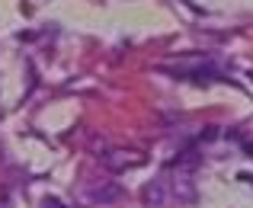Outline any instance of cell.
I'll use <instances>...</instances> for the list:
<instances>
[{"label": "cell", "instance_id": "cell-1", "mask_svg": "<svg viewBox=\"0 0 253 208\" xmlns=\"http://www.w3.org/2000/svg\"><path fill=\"white\" fill-rule=\"evenodd\" d=\"M138 164H144V154L135 151V147H112V151L103 154V166L112 173H122V170L138 166Z\"/></svg>", "mask_w": 253, "mask_h": 208}, {"label": "cell", "instance_id": "cell-2", "mask_svg": "<svg viewBox=\"0 0 253 208\" xmlns=\"http://www.w3.org/2000/svg\"><path fill=\"white\" fill-rule=\"evenodd\" d=\"M119 196H122V192H119V186H112V183H106L103 189H93V192H90L93 202H116Z\"/></svg>", "mask_w": 253, "mask_h": 208}, {"label": "cell", "instance_id": "cell-3", "mask_svg": "<svg viewBox=\"0 0 253 208\" xmlns=\"http://www.w3.org/2000/svg\"><path fill=\"white\" fill-rule=\"evenodd\" d=\"M144 202H148V205H161L164 202V186L161 183H148V189H144Z\"/></svg>", "mask_w": 253, "mask_h": 208}, {"label": "cell", "instance_id": "cell-4", "mask_svg": "<svg viewBox=\"0 0 253 208\" xmlns=\"http://www.w3.org/2000/svg\"><path fill=\"white\" fill-rule=\"evenodd\" d=\"M42 208H64V202H61V199H45Z\"/></svg>", "mask_w": 253, "mask_h": 208}]
</instances>
